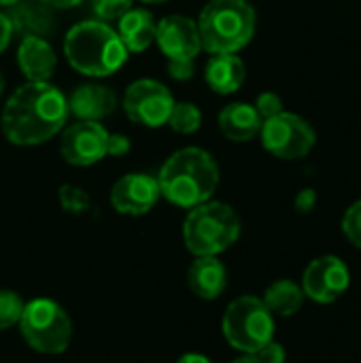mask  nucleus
I'll return each mask as SVG.
<instances>
[{
	"instance_id": "5",
	"label": "nucleus",
	"mask_w": 361,
	"mask_h": 363,
	"mask_svg": "<svg viewBox=\"0 0 361 363\" xmlns=\"http://www.w3.org/2000/svg\"><path fill=\"white\" fill-rule=\"evenodd\" d=\"M240 236L236 211L217 200H206L189 208L183 221L185 249L196 257H217L228 251Z\"/></svg>"
},
{
	"instance_id": "16",
	"label": "nucleus",
	"mask_w": 361,
	"mask_h": 363,
	"mask_svg": "<svg viewBox=\"0 0 361 363\" xmlns=\"http://www.w3.org/2000/svg\"><path fill=\"white\" fill-rule=\"evenodd\" d=\"M262 123L264 119L249 102H230L217 115V125L221 134L234 143H249L260 136Z\"/></svg>"
},
{
	"instance_id": "31",
	"label": "nucleus",
	"mask_w": 361,
	"mask_h": 363,
	"mask_svg": "<svg viewBox=\"0 0 361 363\" xmlns=\"http://www.w3.org/2000/svg\"><path fill=\"white\" fill-rule=\"evenodd\" d=\"M13 36H15L13 23H11V19H9V15H6L4 11H0V55L9 49Z\"/></svg>"
},
{
	"instance_id": "14",
	"label": "nucleus",
	"mask_w": 361,
	"mask_h": 363,
	"mask_svg": "<svg viewBox=\"0 0 361 363\" xmlns=\"http://www.w3.org/2000/svg\"><path fill=\"white\" fill-rule=\"evenodd\" d=\"M66 100H68V113L83 121H100L113 115L119 102L115 91L98 81L79 83L70 91V96H66Z\"/></svg>"
},
{
	"instance_id": "37",
	"label": "nucleus",
	"mask_w": 361,
	"mask_h": 363,
	"mask_svg": "<svg viewBox=\"0 0 361 363\" xmlns=\"http://www.w3.org/2000/svg\"><path fill=\"white\" fill-rule=\"evenodd\" d=\"M140 2H145V4H164L168 0H140Z\"/></svg>"
},
{
	"instance_id": "8",
	"label": "nucleus",
	"mask_w": 361,
	"mask_h": 363,
	"mask_svg": "<svg viewBox=\"0 0 361 363\" xmlns=\"http://www.w3.org/2000/svg\"><path fill=\"white\" fill-rule=\"evenodd\" d=\"M262 145L279 160H300L311 153L317 143L313 125L296 113H279L264 119L260 130Z\"/></svg>"
},
{
	"instance_id": "22",
	"label": "nucleus",
	"mask_w": 361,
	"mask_h": 363,
	"mask_svg": "<svg viewBox=\"0 0 361 363\" xmlns=\"http://www.w3.org/2000/svg\"><path fill=\"white\" fill-rule=\"evenodd\" d=\"M172 132L177 134H183V136H189V134H196L200 128H202V111L198 104L189 102V100H183V102H174L172 111H170V117H168V123H166Z\"/></svg>"
},
{
	"instance_id": "1",
	"label": "nucleus",
	"mask_w": 361,
	"mask_h": 363,
	"mask_svg": "<svg viewBox=\"0 0 361 363\" xmlns=\"http://www.w3.org/2000/svg\"><path fill=\"white\" fill-rule=\"evenodd\" d=\"M66 94L51 81H26L4 102L2 134L11 145L36 147L57 136L68 121Z\"/></svg>"
},
{
	"instance_id": "19",
	"label": "nucleus",
	"mask_w": 361,
	"mask_h": 363,
	"mask_svg": "<svg viewBox=\"0 0 361 363\" xmlns=\"http://www.w3.org/2000/svg\"><path fill=\"white\" fill-rule=\"evenodd\" d=\"M13 23L15 34L21 36H47L55 28L53 9L40 0H19L4 11Z\"/></svg>"
},
{
	"instance_id": "21",
	"label": "nucleus",
	"mask_w": 361,
	"mask_h": 363,
	"mask_svg": "<svg viewBox=\"0 0 361 363\" xmlns=\"http://www.w3.org/2000/svg\"><path fill=\"white\" fill-rule=\"evenodd\" d=\"M304 291L298 283L289 281V279H281V281H274L266 294H264V304L266 308L272 313V315H279V317H294L302 304H304Z\"/></svg>"
},
{
	"instance_id": "4",
	"label": "nucleus",
	"mask_w": 361,
	"mask_h": 363,
	"mask_svg": "<svg viewBox=\"0 0 361 363\" xmlns=\"http://www.w3.org/2000/svg\"><path fill=\"white\" fill-rule=\"evenodd\" d=\"M196 23L204 51L238 53L251 43L257 15L249 0H209Z\"/></svg>"
},
{
	"instance_id": "33",
	"label": "nucleus",
	"mask_w": 361,
	"mask_h": 363,
	"mask_svg": "<svg viewBox=\"0 0 361 363\" xmlns=\"http://www.w3.org/2000/svg\"><path fill=\"white\" fill-rule=\"evenodd\" d=\"M40 2H45L47 6H51L53 11L55 9H60V11H64V9H72V6H79L83 0H40Z\"/></svg>"
},
{
	"instance_id": "30",
	"label": "nucleus",
	"mask_w": 361,
	"mask_h": 363,
	"mask_svg": "<svg viewBox=\"0 0 361 363\" xmlns=\"http://www.w3.org/2000/svg\"><path fill=\"white\" fill-rule=\"evenodd\" d=\"M255 355L262 363H285V359H287L285 347L274 342V340H270L266 347H262Z\"/></svg>"
},
{
	"instance_id": "20",
	"label": "nucleus",
	"mask_w": 361,
	"mask_h": 363,
	"mask_svg": "<svg viewBox=\"0 0 361 363\" xmlns=\"http://www.w3.org/2000/svg\"><path fill=\"white\" fill-rule=\"evenodd\" d=\"M187 287L200 300H217L228 287V270L217 257H196L187 270Z\"/></svg>"
},
{
	"instance_id": "23",
	"label": "nucleus",
	"mask_w": 361,
	"mask_h": 363,
	"mask_svg": "<svg viewBox=\"0 0 361 363\" xmlns=\"http://www.w3.org/2000/svg\"><path fill=\"white\" fill-rule=\"evenodd\" d=\"M23 313V300L11 289H0V330H9L19 323Z\"/></svg>"
},
{
	"instance_id": "34",
	"label": "nucleus",
	"mask_w": 361,
	"mask_h": 363,
	"mask_svg": "<svg viewBox=\"0 0 361 363\" xmlns=\"http://www.w3.org/2000/svg\"><path fill=\"white\" fill-rule=\"evenodd\" d=\"M177 363H213L206 355H200V353H185Z\"/></svg>"
},
{
	"instance_id": "29",
	"label": "nucleus",
	"mask_w": 361,
	"mask_h": 363,
	"mask_svg": "<svg viewBox=\"0 0 361 363\" xmlns=\"http://www.w3.org/2000/svg\"><path fill=\"white\" fill-rule=\"evenodd\" d=\"M130 149H132V140H130L126 134H119V132L111 134V132H109L106 155H111V157H123V155L130 153Z\"/></svg>"
},
{
	"instance_id": "3",
	"label": "nucleus",
	"mask_w": 361,
	"mask_h": 363,
	"mask_svg": "<svg viewBox=\"0 0 361 363\" xmlns=\"http://www.w3.org/2000/svg\"><path fill=\"white\" fill-rule=\"evenodd\" d=\"M117 30L98 19L74 23L64 36V57L79 74L89 79H104L115 74L128 62Z\"/></svg>"
},
{
	"instance_id": "11",
	"label": "nucleus",
	"mask_w": 361,
	"mask_h": 363,
	"mask_svg": "<svg viewBox=\"0 0 361 363\" xmlns=\"http://www.w3.org/2000/svg\"><path fill=\"white\" fill-rule=\"evenodd\" d=\"M351 285V272L347 264L336 255H323L313 259L302 277V291L317 304L336 302Z\"/></svg>"
},
{
	"instance_id": "38",
	"label": "nucleus",
	"mask_w": 361,
	"mask_h": 363,
	"mask_svg": "<svg viewBox=\"0 0 361 363\" xmlns=\"http://www.w3.org/2000/svg\"><path fill=\"white\" fill-rule=\"evenodd\" d=\"M2 91H4V74L0 72V96H2Z\"/></svg>"
},
{
	"instance_id": "12",
	"label": "nucleus",
	"mask_w": 361,
	"mask_h": 363,
	"mask_svg": "<svg viewBox=\"0 0 361 363\" xmlns=\"http://www.w3.org/2000/svg\"><path fill=\"white\" fill-rule=\"evenodd\" d=\"M157 179L147 172H130L111 187V204L119 215L140 217L160 202Z\"/></svg>"
},
{
	"instance_id": "36",
	"label": "nucleus",
	"mask_w": 361,
	"mask_h": 363,
	"mask_svg": "<svg viewBox=\"0 0 361 363\" xmlns=\"http://www.w3.org/2000/svg\"><path fill=\"white\" fill-rule=\"evenodd\" d=\"M15 2H19V0H0V6H2V9H9V6H13Z\"/></svg>"
},
{
	"instance_id": "27",
	"label": "nucleus",
	"mask_w": 361,
	"mask_h": 363,
	"mask_svg": "<svg viewBox=\"0 0 361 363\" xmlns=\"http://www.w3.org/2000/svg\"><path fill=\"white\" fill-rule=\"evenodd\" d=\"M253 106H255V111H257V115L262 119H270V117L285 111L283 108V98L279 94H274V91H262Z\"/></svg>"
},
{
	"instance_id": "10",
	"label": "nucleus",
	"mask_w": 361,
	"mask_h": 363,
	"mask_svg": "<svg viewBox=\"0 0 361 363\" xmlns=\"http://www.w3.org/2000/svg\"><path fill=\"white\" fill-rule=\"evenodd\" d=\"M106 143L109 130L100 121L77 119L62 130L60 153L66 164L87 168L106 157Z\"/></svg>"
},
{
	"instance_id": "28",
	"label": "nucleus",
	"mask_w": 361,
	"mask_h": 363,
	"mask_svg": "<svg viewBox=\"0 0 361 363\" xmlns=\"http://www.w3.org/2000/svg\"><path fill=\"white\" fill-rule=\"evenodd\" d=\"M166 72L174 81H189L196 74V60H168Z\"/></svg>"
},
{
	"instance_id": "25",
	"label": "nucleus",
	"mask_w": 361,
	"mask_h": 363,
	"mask_svg": "<svg viewBox=\"0 0 361 363\" xmlns=\"http://www.w3.org/2000/svg\"><path fill=\"white\" fill-rule=\"evenodd\" d=\"M134 6V0H91V11L98 21L111 23L119 21L121 15H126Z\"/></svg>"
},
{
	"instance_id": "17",
	"label": "nucleus",
	"mask_w": 361,
	"mask_h": 363,
	"mask_svg": "<svg viewBox=\"0 0 361 363\" xmlns=\"http://www.w3.org/2000/svg\"><path fill=\"white\" fill-rule=\"evenodd\" d=\"M204 79L215 94L230 96L243 87L247 79V68L238 53H217L211 55V60L206 62Z\"/></svg>"
},
{
	"instance_id": "24",
	"label": "nucleus",
	"mask_w": 361,
	"mask_h": 363,
	"mask_svg": "<svg viewBox=\"0 0 361 363\" xmlns=\"http://www.w3.org/2000/svg\"><path fill=\"white\" fill-rule=\"evenodd\" d=\"M60 204L66 213H72V215H81L85 211H89L91 206V198L85 189L77 187V185H62L60 187Z\"/></svg>"
},
{
	"instance_id": "26",
	"label": "nucleus",
	"mask_w": 361,
	"mask_h": 363,
	"mask_svg": "<svg viewBox=\"0 0 361 363\" xmlns=\"http://www.w3.org/2000/svg\"><path fill=\"white\" fill-rule=\"evenodd\" d=\"M343 232L351 245L361 249V200L351 204L343 217Z\"/></svg>"
},
{
	"instance_id": "6",
	"label": "nucleus",
	"mask_w": 361,
	"mask_h": 363,
	"mask_svg": "<svg viewBox=\"0 0 361 363\" xmlns=\"http://www.w3.org/2000/svg\"><path fill=\"white\" fill-rule=\"evenodd\" d=\"M19 330L30 349L43 355H60L72 340V321L53 300L36 298L23 304Z\"/></svg>"
},
{
	"instance_id": "35",
	"label": "nucleus",
	"mask_w": 361,
	"mask_h": 363,
	"mask_svg": "<svg viewBox=\"0 0 361 363\" xmlns=\"http://www.w3.org/2000/svg\"><path fill=\"white\" fill-rule=\"evenodd\" d=\"M232 363H262V362L257 359V355H247V353H243V357L234 359Z\"/></svg>"
},
{
	"instance_id": "7",
	"label": "nucleus",
	"mask_w": 361,
	"mask_h": 363,
	"mask_svg": "<svg viewBox=\"0 0 361 363\" xmlns=\"http://www.w3.org/2000/svg\"><path fill=\"white\" fill-rule=\"evenodd\" d=\"M221 330L232 349L255 355L274 340V315L266 308L262 298L243 296L226 308Z\"/></svg>"
},
{
	"instance_id": "2",
	"label": "nucleus",
	"mask_w": 361,
	"mask_h": 363,
	"mask_svg": "<svg viewBox=\"0 0 361 363\" xmlns=\"http://www.w3.org/2000/svg\"><path fill=\"white\" fill-rule=\"evenodd\" d=\"M155 179L164 200L189 211L213 198L219 185V166L206 149L183 147L162 164Z\"/></svg>"
},
{
	"instance_id": "13",
	"label": "nucleus",
	"mask_w": 361,
	"mask_h": 363,
	"mask_svg": "<svg viewBox=\"0 0 361 363\" xmlns=\"http://www.w3.org/2000/svg\"><path fill=\"white\" fill-rule=\"evenodd\" d=\"M155 43L166 60H196L202 51L196 19L172 13L157 21Z\"/></svg>"
},
{
	"instance_id": "18",
	"label": "nucleus",
	"mask_w": 361,
	"mask_h": 363,
	"mask_svg": "<svg viewBox=\"0 0 361 363\" xmlns=\"http://www.w3.org/2000/svg\"><path fill=\"white\" fill-rule=\"evenodd\" d=\"M155 28L157 21L149 9L132 6L126 15L117 21V34L128 49V53H143L155 43Z\"/></svg>"
},
{
	"instance_id": "32",
	"label": "nucleus",
	"mask_w": 361,
	"mask_h": 363,
	"mask_svg": "<svg viewBox=\"0 0 361 363\" xmlns=\"http://www.w3.org/2000/svg\"><path fill=\"white\" fill-rule=\"evenodd\" d=\"M315 204H317V191L315 189H302L294 202L298 213H311L315 208Z\"/></svg>"
},
{
	"instance_id": "9",
	"label": "nucleus",
	"mask_w": 361,
	"mask_h": 363,
	"mask_svg": "<svg viewBox=\"0 0 361 363\" xmlns=\"http://www.w3.org/2000/svg\"><path fill=\"white\" fill-rule=\"evenodd\" d=\"M172 91L155 79L143 77L132 81L121 98L123 113L132 123L145 125V128H162L168 123L170 111L174 106Z\"/></svg>"
},
{
	"instance_id": "15",
	"label": "nucleus",
	"mask_w": 361,
	"mask_h": 363,
	"mask_svg": "<svg viewBox=\"0 0 361 363\" xmlns=\"http://www.w3.org/2000/svg\"><path fill=\"white\" fill-rule=\"evenodd\" d=\"M15 57L26 81H51L55 74L57 55L45 36H21Z\"/></svg>"
}]
</instances>
